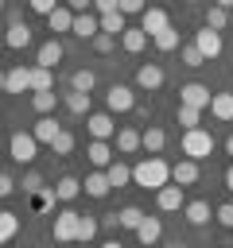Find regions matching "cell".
<instances>
[{
    "mask_svg": "<svg viewBox=\"0 0 233 248\" xmlns=\"http://www.w3.org/2000/svg\"><path fill=\"white\" fill-rule=\"evenodd\" d=\"M132 182H136V186H144V190H159V186H167V182H171V167H167L159 155H148L144 163H136V167H132Z\"/></svg>",
    "mask_w": 233,
    "mask_h": 248,
    "instance_id": "6da1fadb",
    "label": "cell"
},
{
    "mask_svg": "<svg viewBox=\"0 0 233 248\" xmlns=\"http://www.w3.org/2000/svg\"><path fill=\"white\" fill-rule=\"evenodd\" d=\"M179 147H183V155H186V159H194V163H198V159H206V155L214 151V136H210L206 128H186V132H183V140H179Z\"/></svg>",
    "mask_w": 233,
    "mask_h": 248,
    "instance_id": "7a4b0ae2",
    "label": "cell"
},
{
    "mask_svg": "<svg viewBox=\"0 0 233 248\" xmlns=\"http://www.w3.org/2000/svg\"><path fill=\"white\" fill-rule=\"evenodd\" d=\"M78 225H82V213L78 209H58L54 213V240L58 244H70V240H78Z\"/></svg>",
    "mask_w": 233,
    "mask_h": 248,
    "instance_id": "3957f363",
    "label": "cell"
},
{
    "mask_svg": "<svg viewBox=\"0 0 233 248\" xmlns=\"http://www.w3.org/2000/svg\"><path fill=\"white\" fill-rule=\"evenodd\" d=\"M8 155H12L16 163H31V159L39 155V140H35L31 132H12V140H8Z\"/></svg>",
    "mask_w": 233,
    "mask_h": 248,
    "instance_id": "277c9868",
    "label": "cell"
},
{
    "mask_svg": "<svg viewBox=\"0 0 233 248\" xmlns=\"http://www.w3.org/2000/svg\"><path fill=\"white\" fill-rule=\"evenodd\" d=\"M210 85H202V81H186V85H179V105H190V108H210Z\"/></svg>",
    "mask_w": 233,
    "mask_h": 248,
    "instance_id": "5b68a950",
    "label": "cell"
},
{
    "mask_svg": "<svg viewBox=\"0 0 233 248\" xmlns=\"http://www.w3.org/2000/svg\"><path fill=\"white\" fill-rule=\"evenodd\" d=\"M136 108V93L128 85H113L105 93V112H132Z\"/></svg>",
    "mask_w": 233,
    "mask_h": 248,
    "instance_id": "8992f818",
    "label": "cell"
},
{
    "mask_svg": "<svg viewBox=\"0 0 233 248\" xmlns=\"http://www.w3.org/2000/svg\"><path fill=\"white\" fill-rule=\"evenodd\" d=\"M155 205H159L163 213H175V209H183V205H186V194H183V186H175V182L159 186V190H155Z\"/></svg>",
    "mask_w": 233,
    "mask_h": 248,
    "instance_id": "52a82bcc",
    "label": "cell"
},
{
    "mask_svg": "<svg viewBox=\"0 0 233 248\" xmlns=\"http://www.w3.org/2000/svg\"><path fill=\"white\" fill-rule=\"evenodd\" d=\"M85 128H89L93 140H113V136H116L113 112H89V116H85Z\"/></svg>",
    "mask_w": 233,
    "mask_h": 248,
    "instance_id": "ba28073f",
    "label": "cell"
},
{
    "mask_svg": "<svg viewBox=\"0 0 233 248\" xmlns=\"http://www.w3.org/2000/svg\"><path fill=\"white\" fill-rule=\"evenodd\" d=\"M194 46H198V54L210 62V58H217L221 54V31H210V27H202L198 35H194Z\"/></svg>",
    "mask_w": 233,
    "mask_h": 248,
    "instance_id": "9c48e42d",
    "label": "cell"
},
{
    "mask_svg": "<svg viewBox=\"0 0 233 248\" xmlns=\"http://www.w3.org/2000/svg\"><path fill=\"white\" fill-rule=\"evenodd\" d=\"M136 85H140L144 93H155V89H163V66H155V62H144V66L136 70Z\"/></svg>",
    "mask_w": 233,
    "mask_h": 248,
    "instance_id": "30bf717a",
    "label": "cell"
},
{
    "mask_svg": "<svg viewBox=\"0 0 233 248\" xmlns=\"http://www.w3.org/2000/svg\"><path fill=\"white\" fill-rule=\"evenodd\" d=\"M62 62V43L50 35L47 43H39V50H35V66H47V70H54Z\"/></svg>",
    "mask_w": 233,
    "mask_h": 248,
    "instance_id": "8fae6325",
    "label": "cell"
},
{
    "mask_svg": "<svg viewBox=\"0 0 233 248\" xmlns=\"http://www.w3.org/2000/svg\"><path fill=\"white\" fill-rule=\"evenodd\" d=\"M4 93H31V66H16L4 74Z\"/></svg>",
    "mask_w": 233,
    "mask_h": 248,
    "instance_id": "7c38bea8",
    "label": "cell"
},
{
    "mask_svg": "<svg viewBox=\"0 0 233 248\" xmlns=\"http://www.w3.org/2000/svg\"><path fill=\"white\" fill-rule=\"evenodd\" d=\"M159 236H163V221L144 213V221H140V229H136V240H140L144 248H155V244H159Z\"/></svg>",
    "mask_w": 233,
    "mask_h": 248,
    "instance_id": "4fadbf2b",
    "label": "cell"
},
{
    "mask_svg": "<svg viewBox=\"0 0 233 248\" xmlns=\"http://www.w3.org/2000/svg\"><path fill=\"white\" fill-rule=\"evenodd\" d=\"M140 27L148 31V39H151V35H159L163 27H171V19H167V8H144V16H140Z\"/></svg>",
    "mask_w": 233,
    "mask_h": 248,
    "instance_id": "5bb4252c",
    "label": "cell"
},
{
    "mask_svg": "<svg viewBox=\"0 0 233 248\" xmlns=\"http://www.w3.org/2000/svg\"><path fill=\"white\" fill-rule=\"evenodd\" d=\"M140 147H144L148 155H159V151L167 147V132H163L159 124H148V128L140 132Z\"/></svg>",
    "mask_w": 233,
    "mask_h": 248,
    "instance_id": "9a60e30c",
    "label": "cell"
},
{
    "mask_svg": "<svg viewBox=\"0 0 233 248\" xmlns=\"http://www.w3.org/2000/svg\"><path fill=\"white\" fill-rule=\"evenodd\" d=\"M85 155H89L93 170H105V167L113 163V147H109V140H89V143H85Z\"/></svg>",
    "mask_w": 233,
    "mask_h": 248,
    "instance_id": "2e32d148",
    "label": "cell"
},
{
    "mask_svg": "<svg viewBox=\"0 0 233 248\" xmlns=\"http://www.w3.org/2000/svg\"><path fill=\"white\" fill-rule=\"evenodd\" d=\"M171 182L183 186V190L194 186V182H198V163H194V159H179V163L171 167Z\"/></svg>",
    "mask_w": 233,
    "mask_h": 248,
    "instance_id": "e0dca14e",
    "label": "cell"
},
{
    "mask_svg": "<svg viewBox=\"0 0 233 248\" xmlns=\"http://www.w3.org/2000/svg\"><path fill=\"white\" fill-rule=\"evenodd\" d=\"M183 217H186V225H194V229H202V225L210 221V202H202V198H194V202H186V205H183Z\"/></svg>",
    "mask_w": 233,
    "mask_h": 248,
    "instance_id": "ac0fdd59",
    "label": "cell"
},
{
    "mask_svg": "<svg viewBox=\"0 0 233 248\" xmlns=\"http://www.w3.org/2000/svg\"><path fill=\"white\" fill-rule=\"evenodd\" d=\"M210 116L221 120V124H229L233 120V93H214L210 97Z\"/></svg>",
    "mask_w": 233,
    "mask_h": 248,
    "instance_id": "d6986e66",
    "label": "cell"
},
{
    "mask_svg": "<svg viewBox=\"0 0 233 248\" xmlns=\"http://www.w3.org/2000/svg\"><path fill=\"white\" fill-rule=\"evenodd\" d=\"M101 27H97V16L93 12H78L74 16V27H70V35H78V39H93Z\"/></svg>",
    "mask_w": 233,
    "mask_h": 248,
    "instance_id": "ffe728a7",
    "label": "cell"
},
{
    "mask_svg": "<svg viewBox=\"0 0 233 248\" xmlns=\"http://www.w3.org/2000/svg\"><path fill=\"white\" fill-rule=\"evenodd\" d=\"M4 43L12 46V50H23L27 43H31V27L19 19V23H8V31H4Z\"/></svg>",
    "mask_w": 233,
    "mask_h": 248,
    "instance_id": "44dd1931",
    "label": "cell"
},
{
    "mask_svg": "<svg viewBox=\"0 0 233 248\" xmlns=\"http://www.w3.org/2000/svg\"><path fill=\"white\" fill-rule=\"evenodd\" d=\"M58 132H62V124H58L54 116H39V120H35V128H31V136H35L39 143H47V147H50V140H54Z\"/></svg>",
    "mask_w": 233,
    "mask_h": 248,
    "instance_id": "7402d4cb",
    "label": "cell"
},
{
    "mask_svg": "<svg viewBox=\"0 0 233 248\" xmlns=\"http://www.w3.org/2000/svg\"><path fill=\"white\" fill-rule=\"evenodd\" d=\"M97 27L105 31V35H124V27H128V16H120V12H105V16H97Z\"/></svg>",
    "mask_w": 233,
    "mask_h": 248,
    "instance_id": "603a6c76",
    "label": "cell"
},
{
    "mask_svg": "<svg viewBox=\"0 0 233 248\" xmlns=\"http://www.w3.org/2000/svg\"><path fill=\"white\" fill-rule=\"evenodd\" d=\"M120 46H124L128 54H140V50L148 46V31H144V27H124V35H120Z\"/></svg>",
    "mask_w": 233,
    "mask_h": 248,
    "instance_id": "cb8c5ba5",
    "label": "cell"
},
{
    "mask_svg": "<svg viewBox=\"0 0 233 248\" xmlns=\"http://www.w3.org/2000/svg\"><path fill=\"white\" fill-rule=\"evenodd\" d=\"M116 151L120 155H132V151H140V128H116Z\"/></svg>",
    "mask_w": 233,
    "mask_h": 248,
    "instance_id": "d4e9b609",
    "label": "cell"
},
{
    "mask_svg": "<svg viewBox=\"0 0 233 248\" xmlns=\"http://www.w3.org/2000/svg\"><path fill=\"white\" fill-rule=\"evenodd\" d=\"M82 186H85V194H89V198H105V194L113 190V186H109V174H105V170H89Z\"/></svg>",
    "mask_w": 233,
    "mask_h": 248,
    "instance_id": "484cf974",
    "label": "cell"
},
{
    "mask_svg": "<svg viewBox=\"0 0 233 248\" xmlns=\"http://www.w3.org/2000/svg\"><path fill=\"white\" fill-rule=\"evenodd\" d=\"M50 190H54V198H58V202H74V198L82 194V182H78L74 174H62V178H58Z\"/></svg>",
    "mask_w": 233,
    "mask_h": 248,
    "instance_id": "4316f807",
    "label": "cell"
},
{
    "mask_svg": "<svg viewBox=\"0 0 233 248\" xmlns=\"http://www.w3.org/2000/svg\"><path fill=\"white\" fill-rule=\"evenodd\" d=\"M47 23H50V31H54V35H62V31H70V27H74V12H70L66 4H58V8L47 16Z\"/></svg>",
    "mask_w": 233,
    "mask_h": 248,
    "instance_id": "83f0119b",
    "label": "cell"
},
{
    "mask_svg": "<svg viewBox=\"0 0 233 248\" xmlns=\"http://www.w3.org/2000/svg\"><path fill=\"white\" fill-rule=\"evenodd\" d=\"M105 174H109V186H116V190L132 182V167H128V163H120V159H113V163L105 167Z\"/></svg>",
    "mask_w": 233,
    "mask_h": 248,
    "instance_id": "f1b7e54d",
    "label": "cell"
},
{
    "mask_svg": "<svg viewBox=\"0 0 233 248\" xmlns=\"http://www.w3.org/2000/svg\"><path fill=\"white\" fill-rule=\"evenodd\" d=\"M54 105H58V93H54V89H43V93H31V108H35L39 116H50V112H54Z\"/></svg>",
    "mask_w": 233,
    "mask_h": 248,
    "instance_id": "f546056e",
    "label": "cell"
},
{
    "mask_svg": "<svg viewBox=\"0 0 233 248\" xmlns=\"http://www.w3.org/2000/svg\"><path fill=\"white\" fill-rule=\"evenodd\" d=\"M93 85H97V74H93V70L82 66V70L70 74V89H78V93H93Z\"/></svg>",
    "mask_w": 233,
    "mask_h": 248,
    "instance_id": "4dcf8cb0",
    "label": "cell"
},
{
    "mask_svg": "<svg viewBox=\"0 0 233 248\" xmlns=\"http://www.w3.org/2000/svg\"><path fill=\"white\" fill-rule=\"evenodd\" d=\"M62 105H66L70 112H78V116H89V93L70 89V93H62Z\"/></svg>",
    "mask_w": 233,
    "mask_h": 248,
    "instance_id": "1f68e13d",
    "label": "cell"
},
{
    "mask_svg": "<svg viewBox=\"0 0 233 248\" xmlns=\"http://www.w3.org/2000/svg\"><path fill=\"white\" fill-rule=\"evenodd\" d=\"M16 232H19V217H16L12 209H0V248H4Z\"/></svg>",
    "mask_w": 233,
    "mask_h": 248,
    "instance_id": "d6a6232c",
    "label": "cell"
},
{
    "mask_svg": "<svg viewBox=\"0 0 233 248\" xmlns=\"http://www.w3.org/2000/svg\"><path fill=\"white\" fill-rule=\"evenodd\" d=\"M43 89H54V74L47 66H31V93H43Z\"/></svg>",
    "mask_w": 233,
    "mask_h": 248,
    "instance_id": "836d02e7",
    "label": "cell"
},
{
    "mask_svg": "<svg viewBox=\"0 0 233 248\" xmlns=\"http://www.w3.org/2000/svg\"><path fill=\"white\" fill-rule=\"evenodd\" d=\"M206 27H210V31H225V27H229V12L217 8V4H210V8H206Z\"/></svg>",
    "mask_w": 233,
    "mask_h": 248,
    "instance_id": "e575fe53",
    "label": "cell"
},
{
    "mask_svg": "<svg viewBox=\"0 0 233 248\" xmlns=\"http://www.w3.org/2000/svg\"><path fill=\"white\" fill-rule=\"evenodd\" d=\"M151 43H155V50H163V54H167V50H179V31H175V27H163L159 35H151Z\"/></svg>",
    "mask_w": 233,
    "mask_h": 248,
    "instance_id": "d590c367",
    "label": "cell"
},
{
    "mask_svg": "<svg viewBox=\"0 0 233 248\" xmlns=\"http://www.w3.org/2000/svg\"><path fill=\"white\" fill-rule=\"evenodd\" d=\"M116 221H120V229H132V232H136L140 221H144V209H140V205H124V209L116 213Z\"/></svg>",
    "mask_w": 233,
    "mask_h": 248,
    "instance_id": "8d00e7d4",
    "label": "cell"
},
{
    "mask_svg": "<svg viewBox=\"0 0 233 248\" xmlns=\"http://www.w3.org/2000/svg\"><path fill=\"white\" fill-rule=\"evenodd\" d=\"M97 232H101V221L85 213V217H82V225H78V240H82V244H89V240H93Z\"/></svg>",
    "mask_w": 233,
    "mask_h": 248,
    "instance_id": "74e56055",
    "label": "cell"
},
{
    "mask_svg": "<svg viewBox=\"0 0 233 248\" xmlns=\"http://www.w3.org/2000/svg\"><path fill=\"white\" fill-rule=\"evenodd\" d=\"M50 151H54V155H70V151H74V132L62 128V132L50 140Z\"/></svg>",
    "mask_w": 233,
    "mask_h": 248,
    "instance_id": "f35d334b",
    "label": "cell"
},
{
    "mask_svg": "<svg viewBox=\"0 0 233 248\" xmlns=\"http://www.w3.org/2000/svg\"><path fill=\"white\" fill-rule=\"evenodd\" d=\"M202 108H190V105H179V124L183 128H202Z\"/></svg>",
    "mask_w": 233,
    "mask_h": 248,
    "instance_id": "ab89813d",
    "label": "cell"
},
{
    "mask_svg": "<svg viewBox=\"0 0 233 248\" xmlns=\"http://www.w3.org/2000/svg\"><path fill=\"white\" fill-rule=\"evenodd\" d=\"M89 43H93V50H97V54H109V50L116 46V39H113V35H105V31H97Z\"/></svg>",
    "mask_w": 233,
    "mask_h": 248,
    "instance_id": "60d3db41",
    "label": "cell"
},
{
    "mask_svg": "<svg viewBox=\"0 0 233 248\" xmlns=\"http://www.w3.org/2000/svg\"><path fill=\"white\" fill-rule=\"evenodd\" d=\"M31 198H35V209H39V213L54 209V202H58V198H54V190H39V194H31Z\"/></svg>",
    "mask_w": 233,
    "mask_h": 248,
    "instance_id": "b9f144b4",
    "label": "cell"
},
{
    "mask_svg": "<svg viewBox=\"0 0 233 248\" xmlns=\"http://www.w3.org/2000/svg\"><path fill=\"white\" fill-rule=\"evenodd\" d=\"M214 221H217L221 229H233V202H225V205H217V209H214Z\"/></svg>",
    "mask_w": 233,
    "mask_h": 248,
    "instance_id": "7bdbcfd3",
    "label": "cell"
},
{
    "mask_svg": "<svg viewBox=\"0 0 233 248\" xmlns=\"http://www.w3.org/2000/svg\"><path fill=\"white\" fill-rule=\"evenodd\" d=\"M144 8H148L144 0H116V12L120 16H144Z\"/></svg>",
    "mask_w": 233,
    "mask_h": 248,
    "instance_id": "ee69618b",
    "label": "cell"
},
{
    "mask_svg": "<svg viewBox=\"0 0 233 248\" xmlns=\"http://www.w3.org/2000/svg\"><path fill=\"white\" fill-rule=\"evenodd\" d=\"M183 66H190V70H194V66H206V58L198 54V46H194V43H190V46H183Z\"/></svg>",
    "mask_w": 233,
    "mask_h": 248,
    "instance_id": "f6af8a7d",
    "label": "cell"
},
{
    "mask_svg": "<svg viewBox=\"0 0 233 248\" xmlns=\"http://www.w3.org/2000/svg\"><path fill=\"white\" fill-rule=\"evenodd\" d=\"M39 190H43V174L39 170H27L23 174V194H39Z\"/></svg>",
    "mask_w": 233,
    "mask_h": 248,
    "instance_id": "bcb514c9",
    "label": "cell"
},
{
    "mask_svg": "<svg viewBox=\"0 0 233 248\" xmlns=\"http://www.w3.org/2000/svg\"><path fill=\"white\" fill-rule=\"evenodd\" d=\"M58 4H62V0H27V8H31V12H39V16H50Z\"/></svg>",
    "mask_w": 233,
    "mask_h": 248,
    "instance_id": "7dc6e473",
    "label": "cell"
},
{
    "mask_svg": "<svg viewBox=\"0 0 233 248\" xmlns=\"http://www.w3.org/2000/svg\"><path fill=\"white\" fill-rule=\"evenodd\" d=\"M12 194H16V178L0 170V198H12Z\"/></svg>",
    "mask_w": 233,
    "mask_h": 248,
    "instance_id": "c3c4849f",
    "label": "cell"
},
{
    "mask_svg": "<svg viewBox=\"0 0 233 248\" xmlns=\"http://www.w3.org/2000/svg\"><path fill=\"white\" fill-rule=\"evenodd\" d=\"M105 12H116V0H93V16H105Z\"/></svg>",
    "mask_w": 233,
    "mask_h": 248,
    "instance_id": "681fc988",
    "label": "cell"
},
{
    "mask_svg": "<svg viewBox=\"0 0 233 248\" xmlns=\"http://www.w3.org/2000/svg\"><path fill=\"white\" fill-rule=\"evenodd\" d=\"M66 8L78 16V12H93V0H66Z\"/></svg>",
    "mask_w": 233,
    "mask_h": 248,
    "instance_id": "f907efd6",
    "label": "cell"
},
{
    "mask_svg": "<svg viewBox=\"0 0 233 248\" xmlns=\"http://www.w3.org/2000/svg\"><path fill=\"white\" fill-rule=\"evenodd\" d=\"M120 221H116V213H109V217H101V229H116Z\"/></svg>",
    "mask_w": 233,
    "mask_h": 248,
    "instance_id": "816d5d0a",
    "label": "cell"
},
{
    "mask_svg": "<svg viewBox=\"0 0 233 248\" xmlns=\"http://www.w3.org/2000/svg\"><path fill=\"white\" fill-rule=\"evenodd\" d=\"M225 190H229V194H233V163H229V167H225Z\"/></svg>",
    "mask_w": 233,
    "mask_h": 248,
    "instance_id": "f5cc1de1",
    "label": "cell"
},
{
    "mask_svg": "<svg viewBox=\"0 0 233 248\" xmlns=\"http://www.w3.org/2000/svg\"><path fill=\"white\" fill-rule=\"evenodd\" d=\"M217 8H225V12H233V0H214Z\"/></svg>",
    "mask_w": 233,
    "mask_h": 248,
    "instance_id": "db71d44e",
    "label": "cell"
},
{
    "mask_svg": "<svg viewBox=\"0 0 233 248\" xmlns=\"http://www.w3.org/2000/svg\"><path fill=\"white\" fill-rule=\"evenodd\" d=\"M225 155H233V132L225 136Z\"/></svg>",
    "mask_w": 233,
    "mask_h": 248,
    "instance_id": "11a10c76",
    "label": "cell"
},
{
    "mask_svg": "<svg viewBox=\"0 0 233 248\" xmlns=\"http://www.w3.org/2000/svg\"><path fill=\"white\" fill-rule=\"evenodd\" d=\"M101 248H120V244H116V240H105V244H101Z\"/></svg>",
    "mask_w": 233,
    "mask_h": 248,
    "instance_id": "9f6ffc18",
    "label": "cell"
},
{
    "mask_svg": "<svg viewBox=\"0 0 233 248\" xmlns=\"http://www.w3.org/2000/svg\"><path fill=\"white\" fill-rule=\"evenodd\" d=\"M0 97H4V74H0Z\"/></svg>",
    "mask_w": 233,
    "mask_h": 248,
    "instance_id": "6f0895ef",
    "label": "cell"
},
{
    "mask_svg": "<svg viewBox=\"0 0 233 248\" xmlns=\"http://www.w3.org/2000/svg\"><path fill=\"white\" fill-rule=\"evenodd\" d=\"M229 27H233V12H229Z\"/></svg>",
    "mask_w": 233,
    "mask_h": 248,
    "instance_id": "680465c9",
    "label": "cell"
},
{
    "mask_svg": "<svg viewBox=\"0 0 233 248\" xmlns=\"http://www.w3.org/2000/svg\"><path fill=\"white\" fill-rule=\"evenodd\" d=\"M0 12H4V0H0Z\"/></svg>",
    "mask_w": 233,
    "mask_h": 248,
    "instance_id": "91938a15",
    "label": "cell"
},
{
    "mask_svg": "<svg viewBox=\"0 0 233 248\" xmlns=\"http://www.w3.org/2000/svg\"><path fill=\"white\" fill-rule=\"evenodd\" d=\"M163 4H175V0H163Z\"/></svg>",
    "mask_w": 233,
    "mask_h": 248,
    "instance_id": "94428289",
    "label": "cell"
}]
</instances>
